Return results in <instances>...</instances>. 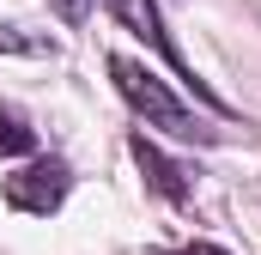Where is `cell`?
I'll use <instances>...</instances> for the list:
<instances>
[{
    "label": "cell",
    "instance_id": "obj_1",
    "mask_svg": "<svg viewBox=\"0 0 261 255\" xmlns=\"http://www.w3.org/2000/svg\"><path fill=\"white\" fill-rule=\"evenodd\" d=\"M110 79H116V91L128 97V110L146 116L152 128H164V134H176V140H213V134L200 128V116L170 91V79H158L152 67L128 61V55H110Z\"/></svg>",
    "mask_w": 261,
    "mask_h": 255
},
{
    "label": "cell",
    "instance_id": "obj_2",
    "mask_svg": "<svg viewBox=\"0 0 261 255\" xmlns=\"http://www.w3.org/2000/svg\"><path fill=\"white\" fill-rule=\"evenodd\" d=\"M110 12H116V18L128 24V31L140 37V43H152V49L164 55V67L176 73V85H189V91H195V97L206 104V110H219V116H225L219 91H213V85H200V73H195L189 61H182V49L170 43V31H164V18H158V6H152V0H110Z\"/></svg>",
    "mask_w": 261,
    "mask_h": 255
},
{
    "label": "cell",
    "instance_id": "obj_3",
    "mask_svg": "<svg viewBox=\"0 0 261 255\" xmlns=\"http://www.w3.org/2000/svg\"><path fill=\"white\" fill-rule=\"evenodd\" d=\"M67 189H73V170H67L61 158H31L24 170H12L6 176V207L12 213H31V219H49L55 207L67 200Z\"/></svg>",
    "mask_w": 261,
    "mask_h": 255
},
{
    "label": "cell",
    "instance_id": "obj_4",
    "mask_svg": "<svg viewBox=\"0 0 261 255\" xmlns=\"http://www.w3.org/2000/svg\"><path fill=\"white\" fill-rule=\"evenodd\" d=\"M128 152H134V164H140V176H146V189H152V194H164L170 207H182V200H189V189H195V183H189V170H182L176 158H164L146 134H134Z\"/></svg>",
    "mask_w": 261,
    "mask_h": 255
},
{
    "label": "cell",
    "instance_id": "obj_5",
    "mask_svg": "<svg viewBox=\"0 0 261 255\" xmlns=\"http://www.w3.org/2000/svg\"><path fill=\"white\" fill-rule=\"evenodd\" d=\"M31 152H37V128L12 104H0V158H31Z\"/></svg>",
    "mask_w": 261,
    "mask_h": 255
},
{
    "label": "cell",
    "instance_id": "obj_6",
    "mask_svg": "<svg viewBox=\"0 0 261 255\" xmlns=\"http://www.w3.org/2000/svg\"><path fill=\"white\" fill-rule=\"evenodd\" d=\"M0 49H24V55H37V43L18 37V24H0Z\"/></svg>",
    "mask_w": 261,
    "mask_h": 255
},
{
    "label": "cell",
    "instance_id": "obj_7",
    "mask_svg": "<svg viewBox=\"0 0 261 255\" xmlns=\"http://www.w3.org/2000/svg\"><path fill=\"white\" fill-rule=\"evenodd\" d=\"M176 255H225L219 243H189V249H176Z\"/></svg>",
    "mask_w": 261,
    "mask_h": 255
}]
</instances>
